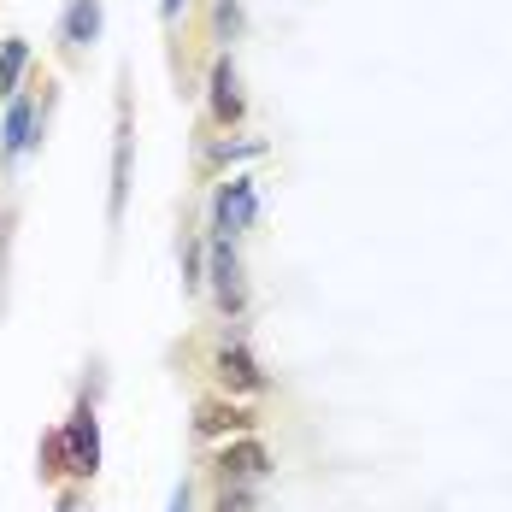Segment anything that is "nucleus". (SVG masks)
<instances>
[{
	"label": "nucleus",
	"instance_id": "f257e3e1",
	"mask_svg": "<svg viewBox=\"0 0 512 512\" xmlns=\"http://www.w3.org/2000/svg\"><path fill=\"white\" fill-rule=\"evenodd\" d=\"M53 106H59V77H53L48 65H36L30 89L18 101H6V112H0V177H12L24 154H42Z\"/></svg>",
	"mask_w": 512,
	"mask_h": 512
},
{
	"label": "nucleus",
	"instance_id": "4468645a",
	"mask_svg": "<svg viewBox=\"0 0 512 512\" xmlns=\"http://www.w3.org/2000/svg\"><path fill=\"white\" fill-rule=\"evenodd\" d=\"M212 42H218V53H230V42L242 36V0H212Z\"/></svg>",
	"mask_w": 512,
	"mask_h": 512
},
{
	"label": "nucleus",
	"instance_id": "0eeeda50",
	"mask_svg": "<svg viewBox=\"0 0 512 512\" xmlns=\"http://www.w3.org/2000/svg\"><path fill=\"white\" fill-rule=\"evenodd\" d=\"M277 471L271 460V448H265V436H230V442H218L212 448V460H206V477L212 483H236V489H259L265 477Z\"/></svg>",
	"mask_w": 512,
	"mask_h": 512
},
{
	"label": "nucleus",
	"instance_id": "aec40b11",
	"mask_svg": "<svg viewBox=\"0 0 512 512\" xmlns=\"http://www.w3.org/2000/svg\"><path fill=\"white\" fill-rule=\"evenodd\" d=\"M171 512H195V483H189V477L171 489Z\"/></svg>",
	"mask_w": 512,
	"mask_h": 512
},
{
	"label": "nucleus",
	"instance_id": "f03ea898",
	"mask_svg": "<svg viewBox=\"0 0 512 512\" xmlns=\"http://www.w3.org/2000/svg\"><path fill=\"white\" fill-rule=\"evenodd\" d=\"M206 377H212V389L230 395V401H259V395H271V371L259 365V354L248 348L242 330H224V336L212 342V354H206Z\"/></svg>",
	"mask_w": 512,
	"mask_h": 512
},
{
	"label": "nucleus",
	"instance_id": "20e7f679",
	"mask_svg": "<svg viewBox=\"0 0 512 512\" xmlns=\"http://www.w3.org/2000/svg\"><path fill=\"white\" fill-rule=\"evenodd\" d=\"M101 36H106V0H65L59 24H53V59H59V71H83Z\"/></svg>",
	"mask_w": 512,
	"mask_h": 512
},
{
	"label": "nucleus",
	"instance_id": "39448f33",
	"mask_svg": "<svg viewBox=\"0 0 512 512\" xmlns=\"http://www.w3.org/2000/svg\"><path fill=\"white\" fill-rule=\"evenodd\" d=\"M248 124V89H242V65L236 53H212L206 65V130L236 136Z\"/></svg>",
	"mask_w": 512,
	"mask_h": 512
},
{
	"label": "nucleus",
	"instance_id": "1a4fd4ad",
	"mask_svg": "<svg viewBox=\"0 0 512 512\" xmlns=\"http://www.w3.org/2000/svg\"><path fill=\"white\" fill-rule=\"evenodd\" d=\"M65 448H71V483H95L101 477V418H95L89 395L65 412Z\"/></svg>",
	"mask_w": 512,
	"mask_h": 512
},
{
	"label": "nucleus",
	"instance_id": "dca6fc26",
	"mask_svg": "<svg viewBox=\"0 0 512 512\" xmlns=\"http://www.w3.org/2000/svg\"><path fill=\"white\" fill-rule=\"evenodd\" d=\"M212 512H259V489H236V483H212Z\"/></svg>",
	"mask_w": 512,
	"mask_h": 512
},
{
	"label": "nucleus",
	"instance_id": "f3484780",
	"mask_svg": "<svg viewBox=\"0 0 512 512\" xmlns=\"http://www.w3.org/2000/svg\"><path fill=\"white\" fill-rule=\"evenodd\" d=\"M53 512H89V483H65V489H53Z\"/></svg>",
	"mask_w": 512,
	"mask_h": 512
},
{
	"label": "nucleus",
	"instance_id": "7ed1b4c3",
	"mask_svg": "<svg viewBox=\"0 0 512 512\" xmlns=\"http://www.w3.org/2000/svg\"><path fill=\"white\" fill-rule=\"evenodd\" d=\"M206 295H212V307H218L224 324H242V318H248L254 289H248L242 248H236L230 236H206Z\"/></svg>",
	"mask_w": 512,
	"mask_h": 512
},
{
	"label": "nucleus",
	"instance_id": "f8f14e48",
	"mask_svg": "<svg viewBox=\"0 0 512 512\" xmlns=\"http://www.w3.org/2000/svg\"><path fill=\"white\" fill-rule=\"evenodd\" d=\"M36 477L42 489H65L71 483V448H65V424H48L36 442Z\"/></svg>",
	"mask_w": 512,
	"mask_h": 512
},
{
	"label": "nucleus",
	"instance_id": "9b49d317",
	"mask_svg": "<svg viewBox=\"0 0 512 512\" xmlns=\"http://www.w3.org/2000/svg\"><path fill=\"white\" fill-rule=\"evenodd\" d=\"M36 65H42V59H36V42H30V36H18V30L0 36V106L18 101V95L30 89Z\"/></svg>",
	"mask_w": 512,
	"mask_h": 512
},
{
	"label": "nucleus",
	"instance_id": "ddd939ff",
	"mask_svg": "<svg viewBox=\"0 0 512 512\" xmlns=\"http://www.w3.org/2000/svg\"><path fill=\"white\" fill-rule=\"evenodd\" d=\"M118 142H112V206H106V218L118 224L124 218V195H130V101H118V130H112Z\"/></svg>",
	"mask_w": 512,
	"mask_h": 512
},
{
	"label": "nucleus",
	"instance_id": "a211bd4d",
	"mask_svg": "<svg viewBox=\"0 0 512 512\" xmlns=\"http://www.w3.org/2000/svg\"><path fill=\"white\" fill-rule=\"evenodd\" d=\"M189 6H195V0H159V24H165V36H177V24H183Z\"/></svg>",
	"mask_w": 512,
	"mask_h": 512
},
{
	"label": "nucleus",
	"instance_id": "423d86ee",
	"mask_svg": "<svg viewBox=\"0 0 512 512\" xmlns=\"http://www.w3.org/2000/svg\"><path fill=\"white\" fill-rule=\"evenodd\" d=\"M254 430H259V412L248 407V401L218 395V389L195 395V407H189V436L206 442V448H218V442H230V436H254Z\"/></svg>",
	"mask_w": 512,
	"mask_h": 512
},
{
	"label": "nucleus",
	"instance_id": "6e6552de",
	"mask_svg": "<svg viewBox=\"0 0 512 512\" xmlns=\"http://www.w3.org/2000/svg\"><path fill=\"white\" fill-rule=\"evenodd\" d=\"M259 218V177L254 171H230V177H218L212 183V236H242V230H254Z\"/></svg>",
	"mask_w": 512,
	"mask_h": 512
},
{
	"label": "nucleus",
	"instance_id": "2eb2a0df",
	"mask_svg": "<svg viewBox=\"0 0 512 512\" xmlns=\"http://www.w3.org/2000/svg\"><path fill=\"white\" fill-rule=\"evenodd\" d=\"M183 289H189V295L206 289V242L195 236V230L183 236Z\"/></svg>",
	"mask_w": 512,
	"mask_h": 512
},
{
	"label": "nucleus",
	"instance_id": "6ab92c4d",
	"mask_svg": "<svg viewBox=\"0 0 512 512\" xmlns=\"http://www.w3.org/2000/svg\"><path fill=\"white\" fill-rule=\"evenodd\" d=\"M12 230H18V206L0 201V271H6V242H12Z\"/></svg>",
	"mask_w": 512,
	"mask_h": 512
},
{
	"label": "nucleus",
	"instance_id": "9d476101",
	"mask_svg": "<svg viewBox=\"0 0 512 512\" xmlns=\"http://www.w3.org/2000/svg\"><path fill=\"white\" fill-rule=\"evenodd\" d=\"M242 159H265V142L259 136H248V130H236V136H201V154H195V171L201 177H230Z\"/></svg>",
	"mask_w": 512,
	"mask_h": 512
}]
</instances>
